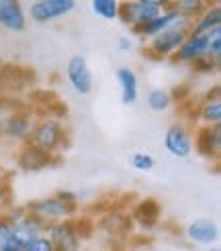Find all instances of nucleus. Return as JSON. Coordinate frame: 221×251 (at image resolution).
<instances>
[{
  "label": "nucleus",
  "mask_w": 221,
  "mask_h": 251,
  "mask_svg": "<svg viewBox=\"0 0 221 251\" xmlns=\"http://www.w3.org/2000/svg\"><path fill=\"white\" fill-rule=\"evenodd\" d=\"M164 149L178 159H187L194 151V135L189 123L176 121L172 123L164 133Z\"/></svg>",
  "instance_id": "6e6552de"
},
{
  "label": "nucleus",
  "mask_w": 221,
  "mask_h": 251,
  "mask_svg": "<svg viewBox=\"0 0 221 251\" xmlns=\"http://www.w3.org/2000/svg\"><path fill=\"white\" fill-rule=\"evenodd\" d=\"M207 251H219V249L217 247H211V249H207Z\"/></svg>",
  "instance_id": "c756f323"
},
{
  "label": "nucleus",
  "mask_w": 221,
  "mask_h": 251,
  "mask_svg": "<svg viewBox=\"0 0 221 251\" xmlns=\"http://www.w3.org/2000/svg\"><path fill=\"white\" fill-rule=\"evenodd\" d=\"M145 100H147V106H150V110L164 112V110H168L172 106V102H174V96H172V92L164 90V88H154V90L147 92Z\"/></svg>",
  "instance_id": "412c9836"
},
{
  "label": "nucleus",
  "mask_w": 221,
  "mask_h": 251,
  "mask_svg": "<svg viewBox=\"0 0 221 251\" xmlns=\"http://www.w3.org/2000/svg\"><path fill=\"white\" fill-rule=\"evenodd\" d=\"M66 80L70 84V88L76 94L86 96L92 92V86H94V78H92V72L86 57L82 55H72L66 64Z\"/></svg>",
  "instance_id": "9b49d317"
},
{
  "label": "nucleus",
  "mask_w": 221,
  "mask_h": 251,
  "mask_svg": "<svg viewBox=\"0 0 221 251\" xmlns=\"http://www.w3.org/2000/svg\"><path fill=\"white\" fill-rule=\"evenodd\" d=\"M76 6L78 4L74 0H35L29 4L27 19L37 25H49L68 17L70 12L76 10Z\"/></svg>",
  "instance_id": "1a4fd4ad"
},
{
  "label": "nucleus",
  "mask_w": 221,
  "mask_h": 251,
  "mask_svg": "<svg viewBox=\"0 0 221 251\" xmlns=\"http://www.w3.org/2000/svg\"><path fill=\"white\" fill-rule=\"evenodd\" d=\"M55 159L57 157L49 155V153L41 151V149H37V147L29 145V143H25L23 149H21V153H19V157H17V164L25 172H39V170H43L47 166H52Z\"/></svg>",
  "instance_id": "dca6fc26"
},
{
  "label": "nucleus",
  "mask_w": 221,
  "mask_h": 251,
  "mask_svg": "<svg viewBox=\"0 0 221 251\" xmlns=\"http://www.w3.org/2000/svg\"><path fill=\"white\" fill-rule=\"evenodd\" d=\"M191 29H182V27H170L162 33H158L150 41H145L143 55H147L150 59H172V55L178 51V47L184 43Z\"/></svg>",
  "instance_id": "20e7f679"
},
{
  "label": "nucleus",
  "mask_w": 221,
  "mask_h": 251,
  "mask_svg": "<svg viewBox=\"0 0 221 251\" xmlns=\"http://www.w3.org/2000/svg\"><path fill=\"white\" fill-rule=\"evenodd\" d=\"M90 10L103 21H119L121 2L119 0H92Z\"/></svg>",
  "instance_id": "aec40b11"
},
{
  "label": "nucleus",
  "mask_w": 221,
  "mask_h": 251,
  "mask_svg": "<svg viewBox=\"0 0 221 251\" xmlns=\"http://www.w3.org/2000/svg\"><path fill=\"white\" fill-rule=\"evenodd\" d=\"M117 49H119L121 53L131 51V49H133V41H131V37H129V35L119 37V39H117Z\"/></svg>",
  "instance_id": "a878e982"
},
{
  "label": "nucleus",
  "mask_w": 221,
  "mask_h": 251,
  "mask_svg": "<svg viewBox=\"0 0 221 251\" xmlns=\"http://www.w3.org/2000/svg\"><path fill=\"white\" fill-rule=\"evenodd\" d=\"M6 217L10 221V235H12V249L17 251H23L27 247L33 239L37 237L45 235V225L35 219L33 215H29L25 206H19V208H10V210H4Z\"/></svg>",
  "instance_id": "f03ea898"
},
{
  "label": "nucleus",
  "mask_w": 221,
  "mask_h": 251,
  "mask_svg": "<svg viewBox=\"0 0 221 251\" xmlns=\"http://www.w3.org/2000/svg\"><path fill=\"white\" fill-rule=\"evenodd\" d=\"M8 192H10L8 184H6L4 180H0V212H2V210H4V206H6V200H8Z\"/></svg>",
  "instance_id": "bb28decb"
},
{
  "label": "nucleus",
  "mask_w": 221,
  "mask_h": 251,
  "mask_svg": "<svg viewBox=\"0 0 221 251\" xmlns=\"http://www.w3.org/2000/svg\"><path fill=\"white\" fill-rule=\"evenodd\" d=\"M29 145L57 157L59 149H64L68 145V131L64 127V123L54 117H45V119L35 121L33 133L29 137Z\"/></svg>",
  "instance_id": "f257e3e1"
},
{
  "label": "nucleus",
  "mask_w": 221,
  "mask_h": 251,
  "mask_svg": "<svg viewBox=\"0 0 221 251\" xmlns=\"http://www.w3.org/2000/svg\"><path fill=\"white\" fill-rule=\"evenodd\" d=\"M215 29H221V6H219V2H209L207 8L193 21L191 33H194V35H209Z\"/></svg>",
  "instance_id": "a211bd4d"
},
{
  "label": "nucleus",
  "mask_w": 221,
  "mask_h": 251,
  "mask_svg": "<svg viewBox=\"0 0 221 251\" xmlns=\"http://www.w3.org/2000/svg\"><path fill=\"white\" fill-rule=\"evenodd\" d=\"M54 196H57L59 200H64V202H68V204H74V206H78V198H80V194H76V192H72V190H57Z\"/></svg>",
  "instance_id": "393cba45"
},
{
  "label": "nucleus",
  "mask_w": 221,
  "mask_h": 251,
  "mask_svg": "<svg viewBox=\"0 0 221 251\" xmlns=\"http://www.w3.org/2000/svg\"><path fill=\"white\" fill-rule=\"evenodd\" d=\"M191 21H187L184 19L180 12L176 10V6H174V2H168L166 4V8L160 12L158 17H154L152 21H147L145 25H141L139 29H135L133 33L139 37V39L145 43V41H150L152 37H156L158 33H162V31H166V29H170V27H182V29H191Z\"/></svg>",
  "instance_id": "0eeeda50"
},
{
  "label": "nucleus",
  "mask_w": 221,
  "mask_h": 251,
  "mask_svg": "<svg viewBox=\"0 0 221 251\" xmlns=\"http://www.w3.org/2000/svg\"><path fill=\"white\" fill-rule=\"evenodd\" d=\"M25 210L33 215L35 219H39L45 227L54 225L59 221H68V219H76L78 215V206L68 204L64 200H59L57 196H43V198H35L31 202L25 204Z\"/></svg>",
  "instance_id": "7ed1b4c3"
},
{
  "label": "nucleus",
  "mask_w": 221,
  "mask_h": 251,
  "mask_svg": "<svg viewBox=\"0 0 221 251\" xmlns=\"http://www.w3.org/2000/svg\"><path fill=\"white\" fill-rule=\"evenodd\" d=\"M0 251H17V249H12V247H2Z\"/></svg>",
  "instance_id": "c85d7f7f"
},
{
  "label": "nucleus",
  "mask_w": 221,
  "mask_h": 251,
  "mask_svg": "<svg viewBox=\"0 0 221 251\" xmlns=\"http://www.w3.org/2000/svg\"><path fill=\"white\" fill-rule=\"evenodd\" d=\"M0 29L23 33L27 29V10L19 0H0Z\"/></svg>",
  "instance_id": "ddd939ff"
},
{
  "label": "nucleus",
  "mask_w": 221,
  "mask_h": 251,
  "mask_svg": "<svg viewBox=\"0 0 221 251\" xmlns=\"http://www.w3.org/2000/svg\"><path fill=\"white\" fill-rule=\"evenodd\" d=\"M207 4H209V2H203V0H178V2H174L176 10H178L187 21H191V23L207 8Z\"/></svg>",
  "instance_id": "4be33fe9"
},
{
  "label": "nucleus",
  "mask_w": 221,
  "mask_h": 251,
  "mask_svg": "<svg viewBox=\"0 0 221 251\" xmlns=\"http://www.w3.org/2000/svg\"><path fill=\"white\" fill-rule=\"evenodd\" d=\"M2 70H4V59H2V55H0V74H2Z\"/></svg>",
  "instance_id": "cd10ccee"
},
{
  "label": "nucleus",
  "mask_w": 221,
  "mask_h": 251,
  "mask_svg": "<svg viewBox=\"0 0 221 251\" xmlns=\"http://www.w3.org/2000/svg\"><path fill=\"white\" fill-rule=\"evenodd\" d=\"M196 123L199 127H217L221 123V98L217 94L205 98L196 106Z\"/></svg>",
  "instance_id": "6ab92c4d"
},
{
  "label": "nucleus",
  "mask_w": 221,
  "mask_h": 251,
  "mask_svg": "<svg viewBox=\"0 0 221 251\" xmlns=\"http://www.w3.org/2000/svg\"><path fill=\"white\" fill-rule=\"evenodd\" d=\"M176 64L193 66L199 72H215V68L207 61V35L189 33L184 43L178 47V51L172 55Z\"/></svg>",
  "instance_id": "39448f33"
},
{
  "label": "nucleus",
  "mask_w": 221,
  "mask_h": 251,
  "mask_svg": "<svg viewBox=\"0 0 221 251\" xmlns=\"http://www.w3.org/2000/svg\"><path fill=\"white\" fill-rule=\"evenodd\" d=\"M166 4L168 2H164V0H127V2H121L119 19L125 23L131 31H135V29H139L141 25H145L147 21L158 17L160 12L166 8Z\"/></svg>",
  "instance_id": "423d86ee"
},
{
  "label": "nucleus",
  "mask_w": 221,
  "mask_h": 251,
  "mask_svg": "<svg viewBox=\"0 0 221 251\" xmlns=\"http://www.w3.org/2000/svg\"><path fill=\"white\" fill-rule=\"evenodd\" d=\"M129 166L138 172H152L156 168V157L150 155V153H143V151H138V153H131L129 155Z\"/></svg>",
  "instance_id": "5701e85b"
},
{
  "label": "nucleus",
  "mask_w": 221,
  "mask_h": 251,
  "mask_svg": "<svg viewBox=\"0 0 221 251\" xmlns=\"http://www.w3.org/2000/svg\"><path fill=\"white\" fill-rule=\"evenodd\" d=\"M45 235H47V239L54 243L55 251H82L84 241H82V237L78 235V229H76L74 219L47 225Z\"/></svg>",
  "instance_id": "9d476101"
},
{
  "label": "nucleus",
  "mask_w": 221,
  "mask_h": 251,
  "mask_svg": "<svg viewBox=\"0 0 221 251\" xmlns=\"http://www.w3.org/2000/svg\"><path fill=\"white\" fill-rule=\"evenodd\" d=\"M33 117L27 112H12L2 123H0V135H4L6 139L29 143V137L33 133Z\"/></svg>",
  "instance_id": "f8f14e48"
},
{
  "label": "nucleus",
  "mask_w": 221,
  "mask_h": 251,
  "mask_svg": "<svg viewBox=\"0 0 221 251\" xmlns=\"http://www.w3.org/2000/svg\"><path fill=\"white\" fill-rule=\"evenodd\" d=\"M117 84H119V90H121V102L123 104H135L139 98V80H138V74H135L131 68L123 66L117 70Z\"/></svg>",
  "instance_id": "f3484780"
},
{
  "label": "nucleus",
  "mask_w": 221,
  "mask_h": 251,
  "mask_svg": "<svg viewBox=\"0 0 221 251\" xmlns=\"http://www.w3.org/2000/svg\"><path fill=\"white\" fill-rule=\"evenodd\" d=\"M23 251H55V247L47 239V235H41V237H37V239H33Z\"/></svg>",
  "instance_id": "b1692460"
},
{
  "label": "nucleus",
  "mask_w": 221,
  "mask_h": 251,
  "mask_svg": "<svg viewBox=\"0 0 221 251\" xmlns=\"http://www.w3.org/2000/svg\"><path fill=\"white\" fill-rule=\"evenodd\" d=\"M194 149L203 157L217 161L221 151V125H217V127H199L194 135Z\"/></svg>",
  "instance_id": "2eb2a0df"
},
{
  "label": "nucleus",
  "mask_w": 221,
  "mask_h": 251,
  "mask_svg": "<svg viewBox=\"0 0 221 251\" xmlns=\"http://www.w3.org/2000/svg\"><path fill=\"white\" fill-rule=\"evenodd\" d=\"M187 239L194 245H211L219 239V223L211 219H194L184 227Z\"/></svg>",
  "instance_id": "4468645a"
}]
</instances>
